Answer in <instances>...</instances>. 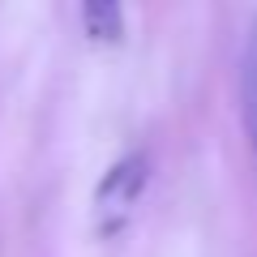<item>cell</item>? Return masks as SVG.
Returning <instances> with one entry per match:
<instances>
[{
    "label": "cell",
    "mask_w": 257,
    "mask_h": 257,
    "mask_svg": "<svg viewBox=\"0 0 257 257\" xmlns=\"http://www.w3.org/2000/svg\"><path fill=\"white\" fill-rule=\"evenodd\" d=\"M244 116H248V133L257 146V30L248 43V60H244Z\"/></svg>",
    "instance_id": "cell-1"
}]
</instances>
